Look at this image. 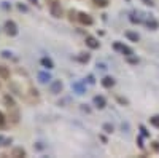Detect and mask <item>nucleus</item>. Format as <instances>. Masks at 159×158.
Masks as SVG:
<instances>
[{"label": "nucleus", "instance_id": "18", "mask_svg": "<svg viewBox=\"0 0 159 158\" xmlns=\"http://www.w3.org/2000/svg\"><path fill=\"white\" fill-rule=\"evenodd\" d=\"M149 123H151L154 128H159V115H154V117L149 118Z\"/></svg>", "mask_w": 159, "mask_h": 158}, {"label": "nucleus", "instance_id": "34", "mask_svg": "<svg viewBox=\"0 0 159 158\" xmlns=\"http://www.w3.org/2000/svg\"><path fill=\"white\" fill-rule=\"evenodd\" d=\"M10 144H11V139H7V141H5V144H3V145H10Z\"/></svg>", "mask_w": 159, "mask_h": 158}, {"label": "nucleus", "instance_id": "13", "mask_svg": "<svg viewBox=\"0 0 159 158\" xmlns=\"http://www.w3.org/2000/svg\"><path fill=\"white\" fill-rule=\"evenodd\" d=\"M11 157H15V158H19V157H26V150L22 147H15L11 150Z\"/></svg>", "mask_w": 159, "mask_h": 158}, {"label": "nucleus", "instance_id": "7", "mask_svg": "<svg viewBox=\"0 0 159 158\" xmlns=\"http://www.w3.org/2000/svg\"><path fill=\"white\" fill-rule=\"evenodd\" d=\"M86 45L89 46L91 50H97V48L100 46V42L97 40V39H94V37L88 35V37H86Z\"/></svg>", "mask_w": 159, "mask_h": 158}, {"label": "nucleus", "instance_id": "25", "mask_svg": "<svg viewBox=\"0 0 159 158\" xmlns=\"http://www.w3.org/2000/svg\"><path fill=\"white\" fill-rule=\"evenodd\" d=\"M127 62H129V64H138V59H137V58H130V56H127Z\"/></svg>", "mask_w": 159, "mask_h": 158}, {"label": "nucleus", "instance_id": "10", "mask_svg": "<svg viewBox=\"0 0 159 158\" xmlns=\"http://www.w3.org/2000/svg\"><path fill=\"white\" fill-rule=\"evenodd\" d=\"M100 83H102V86H104V88H111L115 85V78L110 77V75H107V77H104L100 80Z\"/></svg>", "mask_w": 159, "mask_h": 158}, {"label": "nucleus", "instance_id": "35", "mask_svg": "<svg viewBox=\"0 0 159 158\" xmlns=\"http://www.w3.org/2000/svg\"><path fill=\"white\" fill-rule=\"evenodd\" d=\"M97 67H99V69H107L105 64H97Z\"/></svg>", "mask_w": 159, "mask_h": 158}, {"label": "nucleus", "instance_id": "21", "mask_svg": "<svg viewBox=\"0 0 159 158\" xmlns=\"http://www.w3.org/2000/svg\"><path fill=\"white\" fill-rule=\"evenodd\" d=\"M121 53H123L124 56H130V54H134V53H132V50H130V48H127V46H126V45H124V48H123V51H121Z\"/></svg>", "mask_w": 159, "mask_h": 158}, {"label": "nucleus", "instance_id": "22", "mask_svg": "<svg viewBox=\"0 0 159 158\" xmlns=\"http://www.w3.org/2000/svg\"><path fill=\"white\" fill-rule=\"evenodd\" d=\"M0 54H2V58H5V59L11 58V51H8V50H3V51H2V53H0Z\"/></svg>", "mask_w": 159, "mask_h": 158}, {"label": "nucleus", "instance_id": "16", "mask_svg": "<svg viewBox=\"0 0 159 158\" xmlns=\"http://www.w3.org/2000/svg\"><path fill=\"white\" fill-rule=\"evenodd\" d=\"M92 3H94L96 7H99V8H105L110 2L108 0H92Z\"/></svg>", "mask_w": 159, "mask_h": 158}, {"label": "nucleus", "instance_id": "33", "mask_svg": "<svg viewBox=\"0 0 159 158\" xmlns=\"http://www.w3.org/2000/svg\"><path fill=\"white\" fill-rule=\"evenodd\" d=\"M153 147L156 148V150H159V142H153Z\"/></svg>", "mask_w": 159, "mask_h": 158}, {"label": "nucleus", "instance_id": "8", "mask_svg": "<svg viewBox=\"0 0 159 158\" xmlns=\"http://www.w3.org/2000/svg\"><path fill=\"white\" fill-rule=\"evenodd\" d=\"M92 102H94V105L97 109H104L107 105V101L104 96H94V99H92Z\"/></svg>", "mask_w": 159, "mask_h": 158}, {"label": "nucleus", "instance_id": "27", "mask_svg": "<svg viewBox=\"0 0 159 158\" xmlns=\"http://www.w3.org/2000/svg\"><path fill=\"white\" fill-rule=\"evenodd\" d=\"M75 15H77V13H75L73 10H70V11H68V16H70V21H73V19H75Z\"/></svg>", "mask_w": 159, "mask_h": 158}, {"label": "nucleus", "instance_id": "5", "mask_svg": "<svg viewBox=\"0 0 159 158\" xmlns=\"http://www.w3.org/2000/svg\"><path fill=\"white\" fill-rule=\"evenodd\" d=\"M77 18H78V21L81 22V24H85V26H91L92 22H94V21H92V18L88 15V13H85V11L78 13V16H77Z\"/></svg>", "mask_w": 159, "mask_h": 158}, {"label": "nucleus", "instance_id": "32", "mask_svg": "<svg viewBox=\"0 0 159 158\" xmlns=\"http://www.w3.org/2000/svg\"><path fill=\"white\" fill-rule=\"evenodd\" d=\"M118 101L121 102V104H129V102H127V99H123V97H118Z\"/></svg>", "mask_w": 159, "mask_h": 158}, {"label": "nucleus", "instance_id": "2", "mask_svg": "<svg viewBox=\"0 0 159 158\" xmlns=\"http://www.w3.org/2000/svg\"><path fill=\"white\" fill-rule=\"evenodd\" d=\"M49 13H51V16H54V18H60V16H62L60 3H57L56 0H53V3L49 5Z\"/></svg>", "mask_w": 159, "mask_h": 158}, {"label": "nucleus", "instance_id": "12", "mask_svg": "<svg viewBox=\"0 0 159 158\" xmlns=\"http://www.w3.org/2000/svg\"><path fill=\"white\" fill-rule=\"evenodd\" d=\"M40 64H41L45 69H48V70H51V69L54 67V62L51 61L49 58H41V59H40Z\"/></svg>", "mask_w": 159, "mask_h": 158}, {"label": "nucleus", "instance_id": "11", "mask_svg": "<svg viewBox=\"0 0 159 158\" xmlns=\"http://www.w3.org/2000/svg\"><path fill=\"white\" fill-rule=\"evenodd\" d=\"M10 90L15 93V94H18V96H22V94H24V91L21 90V86L18 85L16 82H10Z\"/></svg>", "mask_w": 159, "mask_h": 158}, {"label": "nucleus", "instance_id": "36", "mask_svg": "<svg viewBox=\"0 0 159 158\" xmlns=\"http://www.w3.org/2000/svg\"><path fill=\"white\" fill-rule=\"evenodd\" d=\"M29 2H30V3H34V5H35V3H38V0H29Z\"/></svg>", "mask_w": 159, "mask_h": 158}, {"label": "nucleus", "instance_id": "1", "mask_svg": "<svg viewBox=\"0 0 159 158\" xmlns=\"http://www.w3.org/2000/svg\"><path fill=\"white\" fill-rule=\"evenodd\" d=\"M62 90H64L62 82H60V80H51V83H49V91L53 93V94H60Z\"/></svg>", "mask_w": 159, "mask_h": 158}, {"label": "nucleus", "instance_id": "24", "mask_svg": "<svg viewBox=\"0 0 159 158\" xmlns=\"http://www.w3.org/2000/svg\"><path fill=\"white\" fill-rule=\"evenodd\" d=\"M3 126H5V115L0 112V128H3Z\"/></svg>", "mask_w": 159, "mask_h": 158}, {"label": "nucleus", "instance_id": "17", "mask_svg": "<svg viewBox=\"0 0 159 158\" xmlns=\"http://www.w3.org/2000/svg\"><path fill=\"white\" fill-rule=\"evenodd\" d=\"M102 129H104L105 133H108V134H111L115 131V128H113V125H110V123H105L104 126H102Z\"/></svg>", "mask_w": 159, "mask_h": 158}, {"label": "nucleus", "instance_id": "26", "mask_svg": "<svg viewBox=\"0 0 159 158\" xmlns=\"http://www.w3.org/2000/svg\"><path fill=\"white\" fill-rule=\"evenodd\" d=\"M2 8L3 10H10L11 5H8V2H2Z\"/></svg>", "mask_w": 159, "mask_h": 158}, {"label": "nucleus", "instance_id": "29", "mask_svg": "<svg viewBox=\"0 0 159 158\" xmlns=\"http://www.w3.org/2000/svg\"><path fill=\"white\" fill-rule=\"evenodd\" d=\"M18 8H19L21 11H27V7H26V5H22V3H19V5H18Z\"/></svg>", "mask_w": 159, "mask_h": 158}, {"label": "nucleus", "instance_id": "23", "mask_svg": "<svg viewBox=\"0 0 159 158\" xmlns=\"http://www.w3.org/2000/svg\"><path fill=\"white\" fill-rule=\"evenodd\" d=\"M113 48H115V50H118V51H123L124 45H123V43H119V42H116V43L113 45Z\"/></svg>", "mask_w": 159, "mask_h": 158}, {"label": "nucleus", "instance_id": "3", "mask_svg": "<svg viewBox=\"0 0 159 158\" xmlns=\"http://www.w3.org/2000/svg\"><path fill=\"white\" fill-rule=\"evenodd\" d=\"M2 104L5 105L7 109H10V110H15L16 109V102H15V99H13L10 94H3L2 96Z\"/></svg>", "mask_w": 159, "mask_h": 158}, {"label": "nucleus", "instance_id": "9", "mask_svg": "<svg viewBox=\"0 0 159 158\" xmlns=\"http://www.w3.org/2000/svg\"><path fill=\"white\" fill-rule=\"evenodd\" d=\"M72 90L77 93V94H85V93H86V88L83 86L81 82H75L73 85H72Z\"/></svg>", "mask_w": 159, "mask_h": 158}, {"label": "nucleus", "instance_id": "30", "mask_svg": "<svg viewBox=\"0 0 159 158\" xmlns=\"http://www.w3.org/2000/svg\"><path fill=\"white\" fill-rule=\"evenodd\" d=\"M94 82H96V80H94V77H92V75H88V83H91V85H92Z\"/></svg>", "mask_w": 159, "mask_h": 158}, {"label": "nucleus", "instance_id": "28", "mask_svg": "<svg viewBox=\"0 0 159 158\" xmlns=\"http://www.w3.org/2000/svg\"><path fill=\"white\" fill-rule=\"evenodd\" d=\"M142 2L145 3V5H148V7H153L154 3H153V0H142Z\"/></svg>", "mask_w": 159, "mask_h": 158}, {"label": "nucleus", "instance_id": "19", "mask_svg": "<svg viewBox=\"0 0 159 158\" xmlns=\"http://www.w3.org/2000/svg\"><path fill=\"white\" fill-rule=\"evenodd\" d=\"M89 54H88V53H81V54H80V56H78V61L80 62H88V61H89Z\"/></svg>", "mask_w": 159, "mask_h": 158}, {"label": "nucleus", "instance_id": "15", "mask_svg": "<svg viewBox=\"0 0 159 158\" xmlns=\"http://www.w3.org/2000/svg\"><path fill=\"white\" fill-rule=\"evenodd\" d=\"M126 37H127L130 42H134V43H137V42L140 40L138 34H135V32H132V30H127V32H126Z\"/></svg>", "mask_w": 159, "mask_h": 158}, {"label": "nucleus", "instance_id": "14", "mask_svg": "<svg viewBox=\"0 0 159 158\" xmlns=\"http://www.w3.org/2000/svg\"><path fill=\"white\" fill-rule=\"evenodd\" d=\"M0 78L2 80H8L10 78V69L7 66H0Z\"/></svg>", "mask_w": 159, "mask_h": 158}, {"label": "nucleus", "instance_id": "6", "mask_svg": "<svg viewBox=\"0 0 159 158\" xmlns=\"http://www.w3.org/2000/svg\"><path fill=\"white\" fill-rule=\"evenodd\" d=\"M37 78H38V82L40 83H48V82H51L53 80V77H51V73L48 72V70H45V72H38V75H37Z\"/></svg>", "mask_w": 159, "mask_h": 158}, {"label": "nucleus", "instance_id": "4", "mask_svg": "<svg viewBox=\"0 0 159 158\" xmlns=\"http://www.w3.org/2000/svg\"><path fill=\"white\" fill-rule=\"evenodd\" d=\"M5 32H7L10 37L18 35V26L15 24V21H7V22H5Z\"/></svg>", "mask_w": 159, "mask_h": 158}, {"label": "nucleus", "instance_id": "20", "mask_svg": "<svg viewBox=\"0 0 159 158\" xmlns=\"http://www.w3.org/2000/svg\"><path fill=\"white\" fill-rule=\"evenodd\" d=\"M146 26L149 27V29H158V27H159L158 21H154V19H149V21L146 22Z\"/></svg>", "mask_w": 159, "mask_h": 158}, {"label": "nucleus", "instance_id": "31", "mask_svg": "<svg viewBox=\"0 0 159 158\" xmlns=\"http://www.w3.org/2000/svg\"><path fill=\"white\" fill-rule=\"evenodd\" d=\"M140 131H142V134H143V136H148V131H146V129H145L143 126H140Z\"/></svg>", "mask_w": 159, "mask_h": 158}]
</instances>
